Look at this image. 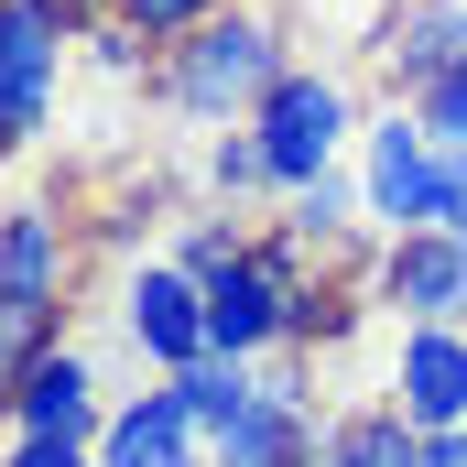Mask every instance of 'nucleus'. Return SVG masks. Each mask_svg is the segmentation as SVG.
Returning a JSON list of instances; mask_svg holds the SVG:
<instances>
[{
    "instance_id": "aec40b11",
    "label": "nucleus",
    "mask_w": 467,
    "mask_h": 467,
    "mask_svg": "<svg viewBox=\"0 0 467 467\" xmlns=\"http://www.w3.org/2000/svg\"><path fill=\"white\" fill-rule=\"evenodd\" d=\"M0 467H99V446H77V435H11Z\"/></svg>"
},
{
    "instance_id": "20e7f679",
    "label": "nucleus",
    "mask_w": 467,
    "mask_h": 467,
    "mask_svg": "<svg viewBox=\"0 0 467 467\" xmlns=\"http://www.w3.org/2000/svg\"><path fill=\"white\" fill-rule=\"evenodd\" d=\"M446 174H457V152L424 130V109H380L358 130V196H369V229H435L446 218Z\"/></svg>"
},
{
    "instance_id": "7ed1b4c3",
    "label": "nucleus",
    "mask_w": 467,
    "mask_h": 467,
    "mask_svg": "<svg viewBox=\"0 0 467 467\" xmlns=\"http://www.w3.org/2000/svg\"><path fill=\"white\" fill-rule=\"evenodd\" d=\"M250 130H261V152H272V185L294 196V185L337 174V141L358 130V99H348V77H327V66H283V77L261 88Z\"/></svg>"
},
{
    "instance_id": "f257e3e1",
    "label": "nucleus",
    "mask_w": 467,
    "mask_h": 467,
    "mask_svg": "<svg viewBox=\"0 0 467 467\" xmlns=\"http://www.w3.org/2000/svg\"><path fill=\"white\" fill-rule=\"evenodd\" d=\"M272 77H283L272 11H207L196 33L163 44V109L174 119H250Z\"/></svg>"
},
{
    "instance_id": "39448f33",
    "label": "nucleus",
    "mask_w": 467,
    "mask_h": 467,
    "mask_svg": "<svg viewBox=\"0 0 467 467\" xmlns=\"http://www.w3.org/2000/svg\"><path fill=\"white\" fill-rule=\"evenodd\" d=\"M66 33L44 0H0V152H22L55 119V77H66Z\"/></svg>"
},
{
    "instance_id": "6e6552de",
    "label": "nucleus",
    "mask_w": 467,
    "mask_h": 467,
    "mask_svg": "<svg viewBox=\"0 0 467 467\" xmlns=\"http://www.w3.org/2000/svg\"><path fill=\"white\" fill-rule=\"evenodd\" d=\"M380 305H402L413 327H467V239L457 229H402L380 250Z\"/></svg>"
},
{
    "instance_id": "4468645a",
    "label": "nucleus",
    "mask_w": 467,
    "mask_h": 467,
    "mask_svg": "<svg viewBox=\"0 0 467 467\" xmlns=\"http://www.w3.org/2000/svg\"><path fill=\"white\" fill-rule=\"evenodd\" d=\"M316 467H424V424L413 413H337L316 435Z\"/></svg>"
},
{
    "instance_id": "9b49d317",
    "label": "nucleus",
    "mask_w": 467,
    "mask_h": 467,
    "mask_svg": "<svg viewBox=\"0 0 467 467\" xmlns=\"http://www.w3.org/2000/svg\"><path fill=\"white\" fill-rule=\"evenodd\" d=\"M391 413H413L424 435L467 424V327H413L402 369H391Z\"/></svg>"
},
{
    "instance_id": "2eb2a0df",
    "label": "nucleus",
    "mask_w": 467,
    "mask_h": 467,
    "mask_svg": "<svg viewBox=\"0 0 467 467\" xmlns=\"http://www.w3.org/2000/svg\"><path fill=\"white\" fill-rule=\"evenodd\" d=\"M294 250H348L358 229H369V196H358L348 174H316V185H294Z\"/></svg>"
},
{
    "instance_id": "9d476101",
    "label": "nucleus",
    "mask_w": 467,
    "mask_h": 467,
    "mask_svg": "<svg viewBox=\"0 0 467 467\" xmlns=\"http://www.w3.org/2000/svg\"><path fill=\"white\" fill-rule=\"evenodd\" d=\"M99 467H207V435H196L185 391H174V380L130 391L109 413V435H99Z\"/></svg>"
},
{
    "instance_id": "ddd939ff",
    "label": "nucleus",
    "mask_w": 467,
    "mask_h": 467,
    "mask_svg": "<svg viewBox=\"0 0 467 467\" xmlns=\"http://www.w3.org/2000/svg\"><path fill=\"white\" fill-rule=\"evenodd\" d=\"M380 66H391V88H402V99L446 88V77L467 66V0H413V11L380 33Z\"/></svg>"
},
{
    "instance_id": "f3484780",
    "label": "nucleus",
    "mask_w": 467,
    "mask_h": 467,
    "mask_svg": "<svg viewBox=\"0 0 467 467\" xmlns=\"http://www.w3.org/2000/svg\"><path fill=\"white\" fill-rule=\"evenodd\" d=\"M207 185H218V196H272V152H261V130H229V141L207 152Z\"/></svg>"
},
{
    "instance_id": "4be33fe9",
    "label": "nucleus",
    "mask_w": 467,
    "mask_h": 467,
    "mask_svg": "<svg viewBox=\"0 0 467 467\" xmlns=\"http://www.w3.org/2000/svg\"><path fill=\"white\" fill-rule=\"evenodd\" d=\"M55 22H99V11H119V0H44Z\"/></svg>"
},
{
    "instance_id": "412c9836",
    "label": "nucleus",
    "mask_w": 467,
    "mask_h": 467,
    "mask_svg": "<svg viewBox=\"0 0 467 467\" xmlns=\"http://www.w3.org/2000/svg\"><path fill=\"white\" fill-rule=\"evenodd\" d=\"M424 467H467V424H446V435H424Z\"/></svg>"
},
{
    "instance_id": "6ab92c4d",
    "label": "nucleus",
    "mask_w": 467,
    "mask_h": 467,
    "mask_svg": "<svg viewBox=\"0 0 467 467\" xmlns=\"http://www.w3.org/2000/svg\"><path fill=\"white\" fill-rule=\"evenodd\" d=\"M413 109H424V130H435L446 152H467V66H457V77H446V88H424Z\"/></svg>"
},
{
    "instance_id": "0eeeda50",
    "label": "nucleus",
    "mask_w": 467,
    "mask_h": 467,
    "mask_svg": "<svg viewBox=\"0 0 467 467\" xmlns=\"http://www.w3.org/2000/svg\"><path fill=\"white\" fill-rule=\"evenodd\" d=\"M119 327L152 369H185V358H207V283L185 261H141L130 294H119Z\"/></svg>"
},
{
    "instance_id": "1a4fd4ad",
    "label": "nucleus",
    "mask_w": 467,
    "mask_h": 467,
    "mask_svg": "<svg viewBox=\"0 0 467 467\" xmlns=\"http://www.w3.org/2000/svg\"><path fill=\"white\" fill-rule=\"evenodd\" d=\"M11 435H77V446H99V435H109V402H99V358L55 337V348L22 369V391H11Z\"/></svg>"
},
{
    "instance_id": "dca6fc26",
    "label": "nucleus",
    "mask_w": 467,
    "mask_h": 467,
    "mask_svg": "<svg viewBox=\"0 0 467 467\" xmlns=\"http://www.w3.org/2000/svg\"><path fill=\"white\" fill-rule=\"evenodd\" d=\"M66 337V305H22V294H0V413H11V391H22V369Z\"/></svg>"
},
{
    "instance_id": "f03ea898",
    "label": "nucleus",
    "mask_w": 467,
    "mask_h": 467,
    "mask_svg": "<svg viewBox=\"0 0 467 467\" xmlns=\"http://www.w3.org/2000/svg\"><path fill=\"white\" fill-rule=\"evenodd\" d=\"M305 305H316L305 250H294V239H250L229 272H207V348H229V358H272L294 327H305Z\"/></svg>"
},
{
    "instance_id": "a211bd4d",
    "label": "nucleus",
    "mask_w": 467,
    "mask_h": 467,
    "mask_svg": "<svg viewBox=\"0 0 467 467\" xmlns=\"http://www.w3.org/2000/svg\"><path fill=\"white\" fill-rule=\"evenodd\" d=\"M207 11H229V0H119V22H130V33H152V44H174V33H196Z\"/></svg>"
},
{
    "instance_id": "423d86ee",
    "label": "nucleus",
    "mask_w": 467,
    "mask_h": 467,
    "mask_svg": "<svg viewBox=\"0 0 467 467\" xmlns=\"http://www.w3.org/2000/svg\"><path fill=\"white\" fill-rule=\"evenodd\" d=\"M316 402L294 369H261V391L229 413V435H207V467H316Z\"/></svg>"
},
{
    "instance_id": "f8f14e48",
    "label": "nucleus",
    "mask_w": 467,
    "mask_h": 467,
    "mask_svg": "<svg viewBox=\"0 0 467 467\" xmlns=\"http://www.w3.org/2000/svg\"><path fill=\"white\" fill-rule=\"evenodd\" d=\"M66 272H77V239H66V218H55L44 196L0 207V294H22V305H66Z\"/></svg>"
}]
</instances>
